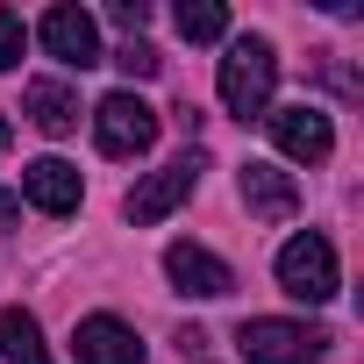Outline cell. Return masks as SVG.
<instances>
[{
    "label": "cell",
    "mask_w": 364,
    "mask_h": 364,
    "mask_svg": "<svg viewBox=\"0 0 364 364\" xmlns=\"http://www.w3.org/2000/svg\"><path fill=\"white\" fill-rule=\"evenodd\" d=\"M272 86H279V50L264 36H236L229 58H222V107L236 122H250V114L272 107Z\"/></svg>",
    "instance_id": "cell-1"
},
{
    "label": "cell",
    "mask_w": 364,
    "mask_h": 364,
    "mask_svg": "<svg viewBox=\"0 0 364 364\" xmlns=\"http://www.w3.org/2000/svg\"><path fill=\"white\" fill-rule=\"evenodd\" d=\"M236 350H243L250 364H314V357L328 350V328L257 314V321H243V328H236Z\"/></svg>",
    "instance_id": "cell-2"
},
{
    "label": "cell",
    "mask_w": 364,
    "mask_h": 364,
    "mask_svg": "<svg viewBox=\"0 0 364 364\" xmlns=\"http://www.w3.org/2000/svg\"><path fill=\"white\" fill-rule=\"evenodd\" d=\"M157 107L143 100V93H107L100 107H93V143L107 150V157H143L150 143H157Z\"/></svg>",
    "instance_id": "cell-3"
},
{
    "label": "cell",
    "mask_w": 364,
    "mask_h": 364,
    "mask_svg": "<svg viewBox=\"0 0 364 364\" xmlns=\"http://www.w3.org/2000/svg\"><path fill=\"white\" fill-rule=\"evenodd\" d=\"M279 286L293 293V300H307V307H321V300H336V243L328 236H293L286 250H279Z\"/></svg>",
    "instance_id": "cell-4"
},
{
    "label": "cell",
    "mask_w": 364,
    "mask_h": 364,
    "mask_svg": "<svg viewBox=\"0 0 364 364\" xmlns=\"http://www.w3.org/2000/svg\"><path fill=\"white\" fill-rule=\"evenodd\" d=\"M264 129H272V143H279L293 164H328V150H336V129H328V114H321L314 100L264 107Z\"/></svg>",
    "instance_id": "cell-5"
},
{
    "label": "cell",
    "mask_w": 364,
    "mask_h": 364,
    "mask_svg": "<svg viewBox=\"0 0 364 364\" xmlns=\"http://www.w3.org/2000/svg\"><path fill=\"white\" fill-rule=\"evenodd\" d=\"M193 186H200V150H186V157H171L164 171H150L143 186H136V193L122 200V215H129L136 229H150V222H164V215H171L178 200H186Z\"/></svg>",
    "instance_id": "cell-6"
},
{
    "label": "cell",
    "mask_w": 364,
    "mask_h": 364,
    "mask_svg": "<svg viewBox=\"0 0 364 364\" xmlns=\"http://www.w3.org/2000/svg\"><path fill=\"white\" fill-rule=\"evenodd\" d=\"M36 43H43L58 65H72V72H86V65L107 58V50H100V29H93L86 8H50V15L36 22Z\"/></svg>",
    "instance_id": "cell-7"
},
{
    "label": "cell",
    "mask_w": 364,
    "mask_h": 364,
    "mask_svg": "<svg viewBox=\"0 0 364 364\" xmlns=\"http://www.w3.org/2000/svg\"><path fill=\"white\" fill-rule=\"evenodd\" d=\"M236 186H243V208H250L257 222H293V215H300V186H293L279 164H264V157H250V164L236 171Z\"/></svg>",
    "instance_id": "cell-8"
},
{
    "label": "cell",
    "mask_w": 364,
    "mask_h": 364,
    "mask_svg": "<svg viewBox=\"0 0 364 364\" xmlns=\"http://www.w3.org/2000/svg\"><path fill=\"white\" fill-rule=\"evenodd\" d=\"M164 272H171L178 293H193V300H222V293H236V272H229L215 250H200V243H171V250H164Z\"/></svg>",
    "instance_id": "cell-9"
},
{
    "label": "cell",
    "mask_w": 364,
    "mask_h": 364,
    "mask_svg": "<svg viewBox=\"0 0 364 364\" xmlns=\"http://www.w3.org/2000/svg\"><path fill=\"white\" fill-rule=\"evenodd\" d=\"M72 357H79V364H143V343H136L129 321H114V314H86V321L72 328Z\"/></svg>",
    "instance_id": "cell-10"
},
{
    "label": "cell",
    "mask_w": 364,
    "mask_h": 364,
    "mask_svg": "<svg viewBox=\"0 0 364 364\" xmlns=\"http://www.w3.org/2000/svg\"><path fill=\"white\" fill-rule=\"evenodd\" d=\"M22 193H29V208H43V215H79V200H86L79 164H65V157H36V164H22Z\"/></svg>",
    "instance_id": "cell-11"
},
{
    "label": "cell",
    "mask_w": 364,
    "mask_h": 364,
    "mask_svg": "<svg viewBox=\"0 0 364 364\" xmlns=\"http://www.w3.org/2000/svg\"><path fill=\"white\" fill-rule=\"evenodd\" d=\"M29 114H36V129L43 136H72L79 129V93L65 86V79H29Z\"/></svg>",
    "instance_id": "cell-12"
},
{
    "label": "cell",
    "mask_w": 364,
    "mask_h": 364,
    "mask_svg": "<svg viewBox=\"0 0 364 364\" xmlns=\"http://www.w3.org/2000/svg\"><path fill=\"white\" fill-rule=\"evenodd\" d=\"M0 357H8V364H50L43 328H36L29 307H0Z\"/></svg>",
    "instance_id": "cell-13"
},
{
    "label": "cell",
    "mask_w": 364,
    "mask_h": 364,
    "mask_svg": "<svg viewBox=\"0 0 364 364\" xmlns=\"http://www.w3.org/2000/svg\"><path fill=\"white\" fill-rule=\"evenodd\" d=\"M178 36H186V43H222L229 36V8H215V0H186V8H178Z\"/></svg>",
    "instance_id": "cell-14"
},
{
    "label": "cell",
    "mask_w": 364,
    "mask_h": 364,
    "mask_svg": "<svg viewBox=\"0 0 364 364\" xmlns=\"http://www.w3.org/2000/svg\"><path fill=\"white\" fill-rule=\"evenodd\" d=\"M114 65H122V72H129V79H157V72H164V58H157V50H150V43H143V36H129V43H122V50H114Z\"/></svg>",
    "instance_id": "cell-15"
},
{
    "label": "cell",
    "mask_w": 364,
    "mask_h": 364,
    "mask_svg": "<svg viewBox=\"0 0 364 364\" xmlns=\"http://www.w3.org/2000/svg\"><path fill=\"white\" fill-rule=\"evenodd\" d=\"M22 50H29L22 15H15V8H0V72H15V65H22Z\"/></svg>",
    "instance_id": "cell-16"
},
{
    "label": "cell",
    "mask_w": 364,
    "mask_h": 364,
    "mask_svg": "<svg viewBox=\"0 0 364 364\" xmlns=\"http://www.w3.org/2000/svg\"><path fill=\"white\" fill-rule=\"evenodd\" d=\"M107 15H114L122 29H143V22H150V0H114V8H107Z\"/></svg>",
    "instance_id": "cell-17"
},
{
    "label": "cell",
    "mask_w": 364,
    "mask_h": 364,
    "mask_svg": "<svg viewBox=\"0 0 364 364\" xmlns=\"http://www.w3.org/2000/svg\"><path fill=\"white\" fill-rule=\"evenodd\" d=\"M0 150H8V114H0Z\"/></svg>",
    "instance_id": "cell-18"
}]
</instances>
